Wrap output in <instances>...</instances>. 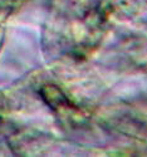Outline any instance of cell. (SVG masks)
Wrapping results in <instances>:
<instances>
[{
	"instance_id": "1",
	"label": "cell",
	"mask_w": 147,
	"mask_h": 157,
	"mask_svg": "<svg viewBox=\"0 0 147 157\" xmlns=\"http://www.w3.org/2000/svg\"><path fill=\"white\" fill-rule=\"evenodd\" d=\"M2 39H3V33L0 32V47H2Z\"/></svg>"
}]
</instances>
